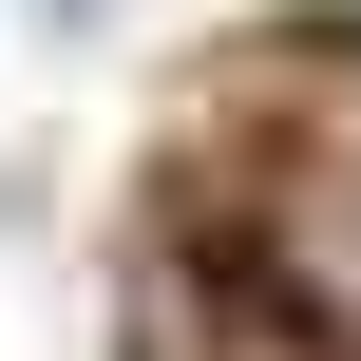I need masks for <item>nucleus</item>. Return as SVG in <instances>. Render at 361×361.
Masks as SVG:
<instances>
[{
	"mask_svg": "<svg viewBox=\"0 0 361 361\" xmlns=\"http://www.w3.org/2000/svg\"><path fill=\"white\" fill-rule=\"evenodd\" d=\"M267 361H324V343H267Z\"/></svg>",
	"mask_w": 361,
	"mask_h": 361,
	"instance_id": "f03ea898",
	"label": "nucleus"
},
{
	"mask_svg": "<svg viewBox=\"0 0 361 361\" xmlns=\"http://www.w3.org/2000/svg\"><path fill=\"white\" fill-rule=\"evenodd\" d=\"M247 247H267V305H286V343L361 361V95H324V114L267 152V209H247Z\"/></svg>",
	"mask_w": 361,
	"mask_h": 361,
	"instance_id": "f257e3e1",
	"label": "nucleus"
}]
</instances>
